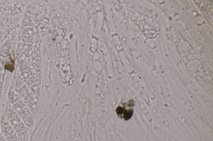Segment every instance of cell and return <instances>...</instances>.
Returning <instances> with one entry per match:
<instances>
[{
    "instance_id": "6da1fadb",
    "label": "cell",
    "mask_w": 213,
    "mask_h": 141,
    "mask_svg": "<svg viewBox=\"0 0 213 141\" xmlns=\"http://www.w3.org/2000/svg\"><path fill=\"white\" fill-rule=\"evenodd\" d=\"M132 19L143 35L148 38H155L159 35L158 22L148 15L135 11L133 12Z\"/></svg>"
},
{
    "instance_id": "277c9868",
    "label": "cell",
    "mask_w": 213,
    "mask_h": 141,
    "mask_svg": "<svg viewBox=\"0 0 213 141\" xmlns=\"http://www.w3.org/2000/svg\"><path fill=\"white\" fill-rule=\"evenodd\" d=\"M16 134L20 141H26L27 139V134L26 129L16 133Z\"/></svg>"
},
{
    "instance_id": "5b68a950",
    "label": "cell",
    "mask_w": 213,
    "mask_h": 141,
    "mask_svg": "<svg viewBox=\"0 0 213 141\" xmlns=\"http://www.w3.org/2000/svg\"><path fill=\"white\" fill-rule=\"evenodd\" d=\"M124 110H125V109H124V108L122 107L119 106L117 108L116 112L118 116L121 117L122 115V113L123 112Z\"/></svg>"
},
{
    "instance_id": "7a4b0ae2",
    "label": "cell",
    "mask_w": 213,
    "mask_h": 141,
    "mask_svg": "<svg viewBox=\"0 0 213 141\" xmlns=\"http://www.w3.org/2000/svg\"><path fill=\"white\" fill-rule=\"evenodd\" d=\"M201 13L211 27L213 26V1H194Z\"/></svg>"
},
{
    "instance_id": "3957f363",
    "label": "cell",
    "mask_w": 213,
    "mask_h": 141,
    "mask_svg": "<svg viewBox=\"0 0 213 141\" xmlns=\"http://www.w3.org/2000/svg\"><path fill=\"white\" fill-rule=\"evenodd\" d=\"M133 110L132 109H130L129 110H126L125 109L123 112L122 113L123 118L125 120H127L131 118L132 116Z\"/></svg>"
}]
</instances>
